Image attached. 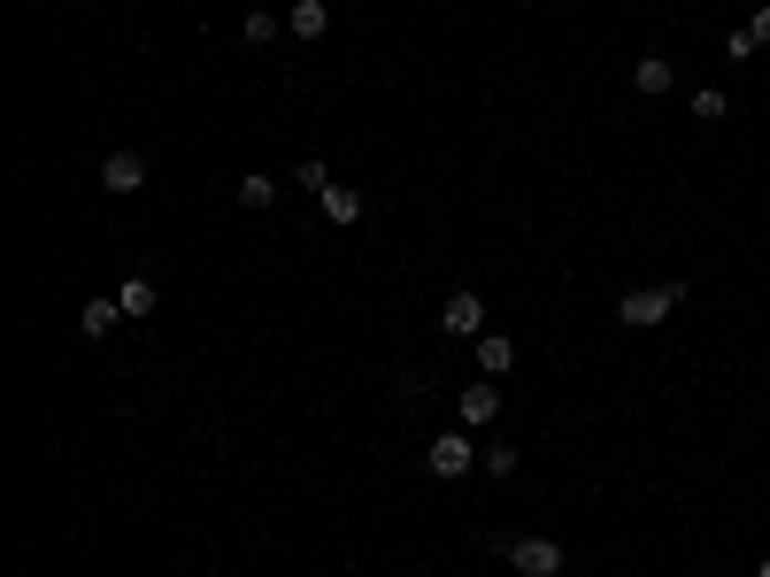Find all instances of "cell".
<instances>
[{"mask_svg": "<svg viewBox=\"0 0 770 577\" xmlns=\"http://www.w3.org/2000/svg\"><path fill=\"white\" fill-rule=\"evenodd\" d=\"M440 323H448L455 339H485V292H448Z\"/></svg>", "mask_w": 770, "mask_h": 577, "instance_id": "277c9868", "label": "cell"}, {"mask_svg": "<svg viewBox=\"0 0 770 577\" xmlns=\"http://www.w3.org/2000/svg\"><path fill=\"white\" fill-rule=\"evenodd\" d=\"M331 31V8L324 0H294V39H324Z\"/></svg>", "mask_w": 770, "mask_h": 577, "instance_id": "30bf717a", "label": "cell"}, {"mask_svg": "<svg viewBox=\"0 0 770 577\" xmlns=\"http://www.w3.org/2000/svg\"><path fill=\"white\" fill-rule=\"evenodd\" d=\"M756 577H770V563H756Z\"/></svg>", "mask_w": 770, "mask_h": 577, "instance_id": "ffe728a7", "label": "cell"}, {"mask_svg": "<svg viewBox=\"0 0 770 577\" xmlns=\"http://www.w3.org/2000/svg\"><path fill=\"white\" fill-rule=\"evenodd\" d=\"M509 470H516V446L493 439V446H485V477H509Z\"/></svg>", "mask_w": 770, "mask_h": 577, "instance_id": "2e32d148", "label": "cell"}, {"mask_svg": "<svg viewBox=\"0 0 770 577\" xmlns=\"http://www.w3.org/2000/svg\"><path fill=\"white\" fill-rule=\"evenodd\" d=\"M116 300H124V316H154V300H162V292H154L147 278H124V286H116Z\"/></svg>", "mask_w": 770, "mask_h": 577, "instance_id": "7c38bea8", "label": "cell"}, {"mask_svg": "<svg viewBox=\"0 0 770 577\" xmlns=\"http://www.w3.org/2000/svg\"><path fill=\"white\" fill-rule=\"evenodd\" d=\"M101 185H109V193H140V185H147V162H140L132 146H116V154L101 162Z\"/></svg>", "mask_w": 770, "mask_h": 577, "instance_id": "5b68a950", "label": "cell"}, {"mask_svg": "<svg viewBox=\"0 0 770 577\" xmlns=\"http://www.w3.org/2000/svg\"><path fill=\"white\" fill-rule=\"evenodd\" d=\"M632 85H639V93H670V62H663V54H647V62L632 70Z\"/></svg>", "mask_w": 770, "mask_h": 577, "instance_id": "4fadbf2b", "label": "cell"}, {"mask_svg": "<svg viewBox=\"0 0 770 577\" xmlns=\"http://www.w3.org/2000/svg\"><path fill=\"white\" fill-rule=\"evenodd\" d=\"M493 547H501L524 577H563V563H571V555H563V539H493Z\"/></svg>", "mask_w": 770, "mask_h": 577, "instance_id": "7a4b0ae2", "label": "cell"}, {"mask_svg": "<svg viewBox=\"0 0 770 577\" xmlns=\"http://www.w3.org/2000/svg\"><path fill=\"white\" fill-rule=\"evenodd\" d=\"M270 200H278V177H263V169H247V177H239V208H255V216H263Z\"/></svg>", "mask_w": 770, "mask_h": 577, "instance_id": "8fae6325", "label": "cell"}, {"mask_svg": "<svg viewBox=\"0 0 770 577\" xmlns=\"http://www.w3.org/2000/svg\"><path fill=\"white\" fill-rule=\"evenodd\" d=\"M116 323H124V300H109V292H101V300H85V308H78V331H85V339H109V331H116Z\"/></svg>", "mask_w": 770, "mask_h": 577, "instance_id": "52a82bcc", "label": "cell"}, {"mask_svg": "<svg viewBox=\"0 0 770 577\" xmlns=\"http://www.w3.org/2000/svg\"><path fill=\"white\" fill-rule=\"evenodd\" d=\"M756 47H763V39H756L748 23H740V31H725V54H732V62H756Z\"/></svg>", "mask_w": 770, "mask_h": 577, "instance_id": "9a60e30c", "label": "cell"}, {"mask_svg": "<svg viewBox=\"0 0 770 577\" xmlns=\"http://www.w3.org/2000/svg\"><path fill=\"white\" fill-rule=\"evenodd\" d=\"M324 216L331 224H362V193L355 185H324Z\"/></svg>", "mask_w": 770, "mask_h": 577, "instance_id": "9c48e42d", "label": "cell"}, {"mask_svg": "<svg viewBox=\"0 0 770 577\" xmlns=\"http://www.w3.org/2000/svg\"><path fill=\"white\" fill-rule=\"evenodd\" d=\"M294 185H308V193H324V185H331V169H324V162H301V169H294Z\"/></svg>", "mask_w": 770, "mask_h": 577, "instance_id": "ac0fdd59", "label": "cell"}, {"mask_svg": "<svg viewBox=\"0 0 770 577\" xmlns=\"http://www.w3.org/2000/svg\"><path fill=\"white\" fill-rule=\"evenodd\" d=\"M748 31H756V39H763V47H770V0H763V8H756V23H748Z\"/></svg>", "mask_w": 770, "mask_h": 577, "instance_id": "d6986e66", "label": "cell"}, {"mask_svg": "<svg viewBox=\"0 0 770 577\" xmlns=\"http://www.w3.org/2000/svg\"><path fill=\"white\" fill-rule=\"evenodd\" d=\"M239 39H247V47H270V39H278V16H270V8H255V16L239 23Z\"/></svg>", "mask_w": 770, "mask_h": 577, "instance_id": "5bb4252c", "label": "cell"}, {"mask_svg": "<svg viewBox=\"0 0 770 577\" xmlns=\"http://www.w3.org/2000/svg\"><path fill=\"white\" fill-rule=\"evenodd\" d=\"M725 109H732L725 93H694V116H701V124H725Z\"/></svg>", "mask_w": 770, "mask_h": 577, "instance_id": "e0dca14e", "label": "cell"}, {"mask_svg": "<svg viewBox=\"0 0 770 577\" xmlns=\"http://www.w3.org/2000/svg\"><path fill=\"white\" fill-rule=\"evenodd\" d=\"M470 470H478L470 432H440L432 446H424V477H470Z\"/></svg>", "mask_w": 770, "mask_h": 577, "instance_id": "3957f363", "label": "cell"}, {"mask_svg": "<svg viewBox=\"0 0 770 577\" xmlns=\"http://www.w3.org/2000/svg\"><path fill=\"white\" fill-rule=\"evenodd\" d=\"M678 300H686V286H632L624 300H616V316H624L632 331H655V323H663Z\"/></svg>", "mask_w": 770, "mask_h": 577, "instance_id": "6da1fadb", "label": "cell"}, {"mask_svg": "<svg viewBox=\"0 0 770 577\" xmlns=\"http://www.w3.org/2000/svg\"><path fill=\"white\" fill-rule=\"evenodd\" d=\"M455 416L478 432V424H493L501 416V393H493V378H478V385H462V401H455Z\"/></svg>", "mask_w": 770, "mask_h": 577, "instance_id": "8992f818", "label": "cell"}, {"mask_svg": "<svg viewBox=\"0 0 770 577\" xmlns=\"http://www.w3.org/2000/svg\"><path fill=\"white\" fill-rule=\"evenodd\" d=\"M478 370H485V378H509V370H516V347H509L501 331H485V339H478Z\"/></svg>", "mask_w": 770, "mask_h": 577, "instance_id": "ba28073f", "label": "cell"}]
</instances>
